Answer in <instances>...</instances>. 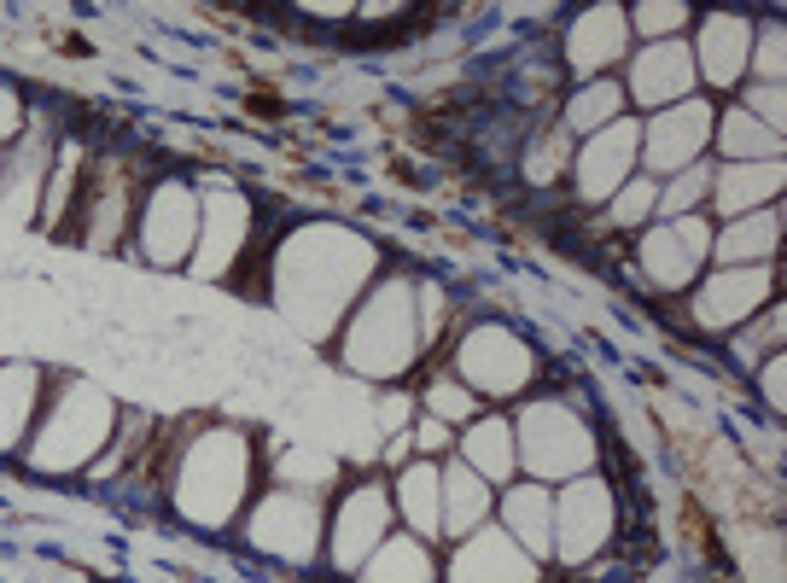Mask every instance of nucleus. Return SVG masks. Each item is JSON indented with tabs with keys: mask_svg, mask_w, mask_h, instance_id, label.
Wrapping results in <instances>:
<instances>
[{
	"mask_svg": "<svg viewBox=\"0 0 787 583\" xmlns=\"http://www.w3.org/2000/svg\"><path fill=\"white\" fill-rule=\"evenodd\" d=\"M677 117H683V123H677V129H665V135H659V152H653V158H659V164H671V158H677V152H683L688 140H700V135H706V111H677Z\"/></svg>",
	"mask_w": 787,
	"mask_h": 583,
	"instance_id": "nucleus-5",
	"label": "nucleus"
},
{
	"mask_svg": "<svg viewBox=\"0 0 787 583\" xmlns=\"http://www.w3.org/2000/svg\"><path fill=\"white\" fill-rule=\"evenodd\" d=\"M432 490H438L432 473H409V479H403V508H409L414 525H432V519H438V496H432Z\"/></svg>",
	"mask_w": 787,
	"mask_h": 583,
	"instance_id": "nucleus-3",
	"label": "nucleus"
},
{
	"mask_svg": "<svg viewBox=\"0 0 787 583\" xmlns=\"http://www.w3.org/2000/svg\"><path fill=\"white\" fill-rule=\"evenodd\" d=\"M414 444H420V449H444V426H438V420H432V426H420V432H414Z\"/></svg>",
	"mask_w": 787,
	"mask_h": 583,
	"instance_id": "nucleus-13",
	"label": "nucleus"
},
{
	"mask_svg": "<svg viewBox=\"0 0 787 583\" xmlns=\"http://www.w3.org/2000/svg\"><path fill=\"white\" fill-rule=\"evenodd\" d=\"M18 129V105H12V94H0V135H12Z\"/></svg>",
	"mask_w": 787,
	"mask_h": 583,
	"instance_id": "nucleus-14",
	"label": "nucleus"
},
{
	"mask_svg": "<svg viewBox=\"0 0 787 583\" xmlns=\"http://www.w3.org/2000/svg\"><path fill=\"white\" fill-rule=\"evenodd\" d=\"M613 105H618V94H613V88H595V94H583V100H578V111H572V123H583V129H589V123H601V117H613Z\"/></svg>",
	"mask_w": 787,
	"mask_h": 583,
	"instance_id": "nucleus-10",
	"label": "nucleus"
},
{
	"mask_svg": "<svg viewBox=\"0 0 787 583\" xmlns=\"http://www.w3.org/2000/svg\"><path fill=\"white\" fill-rule=\"evenodd\" d=\"M700 187H706V175H688L683 187H677V199H671V205H688V199H694V193H700Z\"/></svg>",
	"mask_w": 787,
	"mask_h": 583,
	"instance_id": "nucleus-15",
	"label": "nucleus"
},
{
	"mask_svg": "<svg viewBox=\"0 0 787 583\" xmlns=\"http://www.w3.org/2000/svg\"><path fill=\"white\" fill-rule=\"evenodd\" d=\"M508 432H502V426H484L479 438H473V455H479L484 467H490V473H502V467H508Z\"/></svg>",
	"mask_w": 787,
	"mask_h": 583,
	"instance_id": "nucleus-9",
	"label": "nucleus"
},
{
	"mask_svg": "<svg viewBox=\"0 0 787 583\" xmlns=\"http://www.w3.org/2000/svg\"><path fill=\"white\" fill-rule=\"evenodd\" d=\"M508 519H519L525 543H537V549H543V496H531V490L508 496Z\"/></svg>",
	"mask_w": 787,
	"mask_h": 583,
	"instance_id": "nucleus-7",
	"label": "nucleus"
},
{
	"mask_svg": "<svg viewBox=\"0 0 787 583\" xmlns=\"http://www.w3.org/2000/svg\"><path fill=\"white\" fill-rule=\"evenodd\" d=\"M432 409L438 414H467L473 409V397H467L461 385H438V391H432Z\"/></svg>",
	"mask_w": 787,
	"mask_h": 583,
	"instance_id": "nucleus-11",
	"label": "nucleus"
},
{
	"mask_svg": "<svg viewBox=\"0 0 787 583\" xmlns=\"http://www.w3.org/2000/svg\"><path fill=\"white\" fill-rule=\"evenodd\" d=\"M368 531H379V496H356V508L344 514V543H339L344 560H356V549L368 543Z\"/></svg>",
	"mask_w": 787,
	"mask_h": 583,
	"instance_id": "nucleus-2",
	"label": "nucleus"
},
{
	"mask_svg": "<svg viewBox=\"0 0 787 583\" xmlns=\"http://www.w3.org/2000/svg\"><path fill=\"white\" fill-rule=\"evenodd\" d=\"M636 82H642V94H653V88H659V94H665V88H683V59H677V53L642 59V76H636Z\"/></svg>",
	"mask_w": 787,
	"mask_h": 583,
	"instance_id": "nucleus-6",
	"label": "nucleus"
},
{
	"mask_svg": "<svg viewBox=\"0 0 787 583\" xmlns=\"http://www.w3.org/2000/svg\"><path fill=\"white\" fill-rule=\"evenodd\" d=\"M368 578L374 583H426V560H420L414 549H391Z\"/></svg>",
	"mask_w": 787,
	"mask_h": 583,
	"instance_id": "nucleus-4",
	"label": "nucleus"
},
{
	"mask_svg": "<svg viewBox=\"0 0 787 583\" xmlns=\"http://www.w3.org/2000/svg\"><path fill=\"white\" fill-rule=\"evenodd\" d=\"M642 210H648V187H636V193H630V199H624V205H618V216H624V222H636V216H642Z\"/></svg>",
	"mask_w": 787,
	"mask_h": 583,
	"instance_id": "nucleus-12",
	"label": "nucleus"
},
{
	"mask_svg": "<svg viewBox=\"0 0 787 583\" xmlns=\"http://www.w3.org/2000/svg\"><path fill=\"white\" fill-rule=\"evenodd\" d=\"M449 490H455V496H449V502H455V525H467V519H479V514H484V490H479V479H473L467 467H461V473L449 479Z\"/></svg>",
	"mask_w": 787,
	"mask_h": 583,
	"instance_id": "nucleus-8",
	"label": "nucleus"
},
{
	"mask_svg": "<svg viewBox=\"0 0 787 583\" xmlns=\"http://www.w3.org/2000/svg\"><path fill=\"white\" fill-rule=\"evenodd\" d=\"M624 152H630V129H618L613 140H595L583 158V193H607L624 175Z\"/></svg>",
	"mask_w": 787,
	"mask_h": 583,
	"instance_id": "nucleus-1",
	"label": "nucleus"
}]
</instances>
